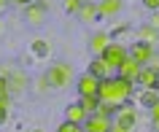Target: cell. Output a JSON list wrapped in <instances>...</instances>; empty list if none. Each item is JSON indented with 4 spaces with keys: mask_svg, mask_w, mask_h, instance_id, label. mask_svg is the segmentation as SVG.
Here are the masks:
<instances>
[{
    "mask_svg": "<svg viewBox=\"0 0 159 132\" xmlns=\"http://www.w3.org/2000/svg\"><path fill=\"white\" fill-rule=\"evenodd\" d=\"M135 38H138L140 43H151V46H159V30H157V27H151V25L138 27Z\"/></svg>",
    "mask_w": 159,
    "mask_h": 132,
    "instance_id": "obj_14",
    "label": "cell"
},
{
    "mask_svg": "<svg viewBox=\"0 0 159 132\" xmlns=\"http://www.w3.org/2000/svg\"><path fill=\"white\" fill-rule=\"evenodd\" d=\"M86 111H84V105L81 102H70V105L65 108V121H73V124H84L86 121Z\"/></svg>",
    "mask_w": 159,
    "mask_h": 132,
    "instance_id": "obj_13",
    "label": "cell"
},
{
    "mask_svg": "<svg viewBox=\"0 0 159 132\" xmlns=\"http://www.w3.org/2000/svg\"><path fill=\"white\" fill-rule=\"evenodd\" d=\"M6 78H8V89H11V94H19V92H25V89H27V73L22 70V67L11 70Z\"/></svg>",
    "mask_w": 159,
    "mask_h": 132,
    "instance_id": "obj_9",
    "label": "cell"
},
{
    "mask_svg": "<svg viewBox=\"0 0 159 132\" xmlns=\"http://www.w3.org/2000/svg\"><path fill=\"white\" fill-rule=\"evenodd\" d=\"M157 89H159V81H157Z\"/></svg>",
    "mask_w": 159,
    "mask_h": 132,
    "instance_id": "obj_33",
    "label": "cell"
},
{
    "mask_svg": "<svg viewBox=\"0 0 159 132\" xmlns=\"http://www.w3.org/2000/svg\"><path fill=\"white\" fill-rule=\"evenodd\" d=\"M97 89H100V78H94L89 70H86L84 75H78V81H75L78 97H92V94H97Z\"/></svg>",
    "mask_w": 159,
    "mask_h": 132,
    "instance_id": "obj_5",
    "label": "cell"
},
{
    "mask_svg": "<svg viewBox=\"0 0 159 132\" xmlns=\"http://www.w3.org/2000/svg\"><path fill=\"white\" fill-rule=\"evenodd\" d=\"M143 6L148 11H159V0H143Z\"/></svg>",
    "mask_w": 159,
    "mask_h": 132,
    "instance_id": "obj_27",
    "label": "cell"
},
{
    "mask_svg": "<svg viewBox=\"0 0 159 132\" xmlns=\"http://www.w3.org/2000/svg\"><path fill=\"white\" fill-rule=\"evenodd\" d=\"M81 8H84L81 0H65V11H67V14H78Z\"/></svg>",
    "mask_w": 159,
    "mask_h": 132,
    "instance_id": "obj_23",
    "label": "cell"
},
{
    "mask_svg": "<svg viewBox=\"0 0 159 132\" xmlns=\"http://www.w3.org/2000/svg\"><path fill=\"white\" fill-rule=\"evenodd\" d=\"M78 19L84 22V25H92L100 19V11H97V3H84V8L78 11Z\"/></svg>",
    "mask_w": 159,
    "mask_h": 132,
    "instance_id": "obj_16",
    "label": "cell"
},
{
    "mask_svg": "<svg viewBox=\"0 0 159 132\" xmlns=\"http://www.w3.org/2000/svg\"><path fill=\"white\" fill-rule=\"evenodd\" d=\"M135 94V84L121 78V75H111V78H102L100 89H97V97L111 102V105H121L127 100H132Z\"/></svg>",
    "mask_w": 159,
    "mask_h": 132,
    "instance_id": "obj_1",
    "label": "cell"
},
{
    "mask_svg": "<svg viewBox=\"0 0 159 132\" xmlns=\"http://www.w3.org/2000/svg\"><path fill=\"white\" fill-rule=\"evenodd\" d=\"M97 113H100V116H108V119H113V116H116V105H111V102L100 100V105H97Z\"/></svg>",
    "mask_w": 159,
    "mask_h": 132,
    "instance_id": "obj_21",
    "label": "cell"
},
{
    "mask_svg": "<svg viewBox=\"0 0 159 132\" xmlns=\"http://www.w3.org/2000/svg\"><path fill=\"white\" fill-rule=\"evenodd\" d=\"M57 132H86L84 124H73V121H62L57 127Z\"/></svg>",
    "mask_w": 159,
    "mask_h": 132,
    "instance_id": "obj_22",
    "label": "cell"
},
{
    "mask_svg": "<svg viewBox=\"0 0 159 132\" xmlns=\"http://www.w3.org/2000/svg\"><path fill=\"white\" fill-rule=\"evenodd\" d=\"M11 89H8V78L6 75H0V97H8Z\"/></svg>",
    "mask_w": 159,
    "mask_h": 132,
    "instance_id": "obj_25",
    "label": "cell"
},
{
    "mask_svg": "<svg viewBox=\"0 0 159 132\" xmlns=\"http://www.w3.org/2000/svg\"><path fill=\"white\" fill-rule=\"evenodd\" d=\"M129 57L135 59V62H138V65H151V62H154V46H151V43H132V46H129Z\"/></svg>",
    "mask_w": 159,
    "mask_h": 132,
    "instance_id": "obj_6",
    "label": "cell"
},
{
    "mask_svg": "<svg viewBox=\"0 0 159 132\" xmlns=\"http://www.w3.org/2000/svg\"><path fill=\"white\" fill-rule=\"evenodd\" d=\"M148 113H151V124H159V102L148 108Z\"/></svg>",
    "mask_w": 159,
    "mask_h": 132,
    "instance_id": "obj_26",
    "label": "cell"
},
{
    "mask_svg": "<svg viewBox=\"0 0 159 132\" xmlns=\"http://www.w3.org/2000/svg\"><path fill=\"white\" fill-rule=\"evenodd\" d=\"M78 102L84 105L86 113H97V105H100V97L97 94H92V97H78Z\"/></svg>",
    "mask_w": 159,
    "mask_h": 132,
    "instance_id": "obj_19",
    "label": "cell"
},
{
    "mask_svg": "<svg viewBox=\"0 0 159 132\" xmlns=\"http://www.w3.org/2000/svg\"><path fill=\"white\" fill-rule=\"evenodd\" d=\"M140 70H143V65H138L132 57H127L124 62H121V67L116 70V75H121V78H127V81L138 84V78H140Z\"/></svg>",
    "mask_w": 159,
    "mask_h": 132,
    "instance_id": "obj_8",
    "label": "cell"
},
{
    "mask_svg": "<svg viewBox=\"0 0 159 132\" xmlns=\"http://www.w3.org/2000/svg\"><path fill=\"white\" fill-rule=\"evenodd\" d=\"M157 81H159V67L143 65L140 78H138V86H143V89H157Z\"/></svg>",
    "mask_w": 159,
    "mask_h": 132,
    "instance_id": "obj_10",
    "label": "cell"
},
{
    "mask_svg": "<svg viewBox=\"0 0 159 132\" xmlns=\"http://www.w3.org/2000/svg\"><path fill=\"white\" fill-rule=\"evenodd\" d=\"M157 102H159V89H143V94H140L143 108H151V105H157Z\"/></svg>",
    "mask_w": 159,
    "mask_h": 132,
    "instance_id": "obj_18",
    "label": "cell"
},
{
    "mask_svg": "<svg viewBox=\"0 0 159 132\" xmlns=\"http://www.w3.org/2000/svg\"><path fill=\"white\" fill-rule=\"evenodd\" d=\"M111 124H113V119H108V116L89 113L86 121H84V130L86 132H111Z\"/></svg>",
    "mask_w": 159,
    "mask_h": 132,
    "instance_id": "obj_7",
    "label": "cell"
},
{
    "mask_svg": "<svg viewBox=\"0 0 159 132\" xmlns=\"http://www.w3.org/2000/svg\"><path fill=\"white\" fill-rule=\"evenodd\" d=\"M89 73H92L94 78H100V81H102V78H111V75H113V67H111L102 57H94L92 62H89Z\"/></svg>",
    "mask_w": 159,
    "mask_h": 132,
    "instance_id": "obj_11",
    "label": "cell"
},
{
    "mask_svg": "<svg viewBox=\"0 0 159 132\" xmlns=\"http://www.w3.org/2000/svg\"><path fill=\"white\" fill-rule=\"evenodd\" d=\"M148 25L159 30V11H151V22H148Z\"/></svg>",
    "mask_w": 159,
    "mask_h": 132,
    "instance_id": "obj_28",
    "label": "cell"
},
{
    "mask_svg": "<svg viewBox=\"0 0 159 132\" xmlns=\"http://www.w3.org/2000/svg\"><path fill=\"white\" fill-rule=\"evenodd\" d=\"M97 11H100V16L119 14V11H121V0H100V3H97Z\"/></svg>",
    "mask_w": 159,
    "mask_h": 132,
    "instance_id": "obj_17",
    "label": "cell"
},
{
    "mask_svg": "<svg viewBox=\"0 0 159 132\" xmlns=\"http://www.w3.org/2000/svg\"><path fill=\"white\" fill-rule=\"evenodd\" d=\"M46 78H49V84L54 89H62V86H67L70 78H73V67L67 65V62H57V65H51L49 70H46Z\"/></svg>",
    "mask_w": 159,
    "mask_h": 132,
    "instance_id": "obj_2",
    "label": "cell"
},
{
    "mask_svg": "<svg viewBox=\"0 0 159 132\" xmlns=\"http://www.w3.org/2000/svg\"><path fill=\"white\" fill-rule=\"evenodd\" d=\"M6 3H8V0H0V6H6Z\"/></svg>",
    "mask_w": 159,
    "mask_h": 132,
    "instance_id": "obj_32",
    "label": "cell"
},
{
    "mask_svg": "<svg viewBox=\"0 0 159 132\" xmlns=\"http://www.w3.org/2000/svg\"><path fill=\"white\" fill-rule=\"evenodd\" d=\"M108 43H111V35L100 30V33H94V35H92V41H89V49H92L94 57H102V51L108 49Z\"/></svg>",
    "mask_w": 159,
    "mask_h": 132,
    "instance_id": "obj_15",
    "label": "cell"
},
{
    "mask_svg": "<svg viewBox=\"0 0 159 132\" xmlns=\"http://www.w3.org/2000/svg\"><path fill=\"white\" fill-rule=\"evenodd\" d=\"M127 57H129V49H127L124 43H116V41H111L108 49L102 51V59H105L113 70H119V67H121V62H124Z\"/></svg>",
    "mask_w": 159,
    "mask_h": 132,
    "instance_id": "obj_3",
    "label": "cell"
},
{
    "mask_svg": "<svg viewBox=\"0 0 159 132\" xmlns=\"http://www.w3.org/2000/svg\"><path fill=\"white\" fill-rule=\"evenodd\" d=\"M113 119H119V121H124V124H129V127H135V124H138V113H135L132 102L127 100V102L116 105V116H113Z\"/></svg>",
    "mask_w": 159,
    "mask_h": 132,
    "instance_id": "obj_12",
    "label": "cell"
},
{
    "mask_svg": "<svg viewBox=\"0 0 159 132\" xmlns=\"http://www.w3.org/2000/svg\"><path fill=\"white\" fill-rule=\"evenodd\" d=\"M6 119H8V111H6V108H3V105H0V124H3V121H6Z\"/></svg>",
    "mask_w": 159,
    "mask_h": 132,
    "instance_id": "obj_30",
    "label": "cell"
},
{
    "mask_svg": "<svg viewBox=\"0 0 159 132\" xmlns=\"http://www.w3.org/2000/svg\"><path fill=\"white\" fill-rule=\"evenodd\" d=\"M11 3H16V6H22V8H25V6H30V3H35V0H11Z\"/></svg>",
    "mask_w": 159,
    "mask_h": 132,
    "instance_id": "obj_29",
    "label": "cell"
},
{
    "mask_svg": "<svg viewBox=\"0 0 159 132\" xmlns=\"http://www.w3.org/2000/svg\"><path fill=\"white\" fill-rule=\"evenodd\" d=\"M46 14H49V6H46V0H35V3H30V6H25V19L27 25H43L46 22Z\"/></svg>",
    "mask_w": 159,
    "mask_h": 132,
    "instance_id": "obj_4",
    "label": "cell"
},
{
    "mask_svg": "<svg viewBox=\"0 0 159 132\" xmlns=\"http://www.w3.org/2000/svg\"><path fill=\"white\" fill-rule=\"evenodd\" d=\"M30 51H33L35 57H46V54H49V43L38 38V41H33V43H30Z\"/></svg>",
    "mask_w": 159,
    "mask_h": 132,
    "instance_id": "obj_20",
    "label": "cell"
},
{
    "mask_svg": "<svg viewBox=\"0 0 159 132\" xmlns=\"http://www.w3.org/2000/svg\"><path fill=\"white\" fill-rule=\"evenodd\" d=\"M35 132H41V130H35Z\"/></svg>",
    "mask_w": 159,
    "mask_h": 132,
    "instance_id": "obj_34",
    "label": "cell"
},
{
    "mask_svg": "<svg viewBox=\"0 0 159 132\" xmlns=\"http://www.w3.org/2000/svg\"><path fill=\"white\" fill-rule=\"evenodd\" d=\"M81 3H100V0H81Z\"/></svg>",
    "mask_w": 159,
    "mask_h": 132,
    "instance_id": "obj_31",
    "label": "cell"
},
{
    "mask_svg": "<svg viewBox=\"0 0 159 132\" xmlns=\"http://www.w3.org/2000/svg\"><path fill=\"white\" fill-rule=\"evenodd\" d=\"M135 127H129V124L119 121V119H113V124H111V132H132Z\"/></svg>",
    "mask_w": 159,
    "mask_h": 132,
    "instance_id": "obj_24",
    "label": "cell"
}]
</instances>
